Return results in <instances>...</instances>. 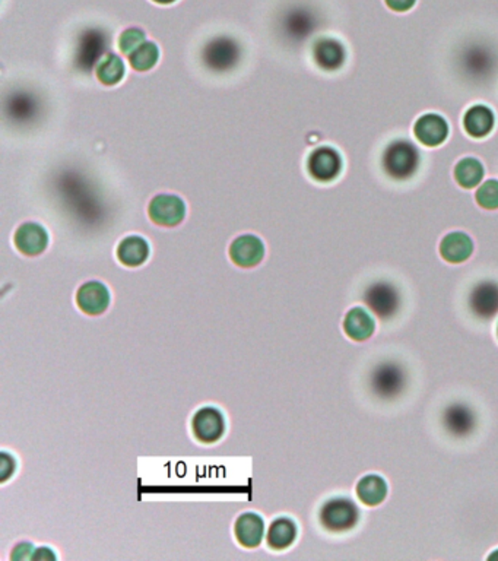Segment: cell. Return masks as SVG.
I'll list each match as a JSON object with an SVG mask.
<instances>
[{"label":"cell","mask_w":498,"mask_h":561,"mask_svg":"<svg viewBox=\"0 0 498 561\" xmlns=\"http://www.w3.org/2000/svg\"><path fill=\"white\" fill-rule=\"evenodd\" d=\"M15 458L8 452H2V454H0V483H6L15 474Z\"/></svg>","instance_id":"obj_22"},{"label":"cell","mask_w":498,"mask_h":561,"mask_svg":"<svg viewBox=\"0 0 498 561\" xmlns=\"http://www.w3.org/2000/svg\"><path fill=\"white\" fill-rule=\"evenodd\" d=\"M487 178V168L483 159L475 156L459 158L453 167V178L459 188L475 190Z\"/></svg>","instance_id":"obj_16"},{"label":"cell","mask_w":498,"mask_h":561,"mask_svg":"<svg viewBox=\"0 0 498 561\" xmlns=\"http://www.w3.org/2000/svg\"><path fill=\"white\" fill-rule=\"evenodd\" d=\"M386 8L398 15H405L410 14L413 9L417 8L420 0H383Z\"/></svg>","instance_id":"obj_23"},{"label":"cell","mask_w":498,"mask_h":561,"mask_svg":"<svg viewBox=\"0 0 498 561\" xmlns=\"http://www.w3.org/2000/svg\"><path fill=\"white\" fill-rule=\"evenodd\" d=\"M152 2L157 5H173L176 4L178 0H152Z\"/></svg>","instance_id":"obj_26"},{"label":"cell","mask_w":498,"mask_h":561,"mask_svg":"<svg viewBox=\"0 0 498 561\" xmlns=\"http://www.w3.org/2000/svg\"><path fill=\"white\" fill-rule=\"evenodd\" d=\"M343 333L354 342H366L377 332V321L362 304L351 307L342 319Z\"/></svg>","instance_id":"obj_11"},{"label":"cell","mask_w":498,"mask_h":561,"mask_svg":"<svg viewBox=\"0 0 498 561\" xmlns=\"http://www.w3.org/2000/svg\"><path fill=\"white\" fill-rule=\"evenodd\" d=\"M116 256L118 262L126 268H139L145 265L151 256V246L145 237L130 234L120 240Z\"/></svg>","instance_id":"obj_14"},{"label":"cell","mask_w":498,"mask_h":561,"mask_svg":"<svg viewBox=\"0 0 498 561\" xmlns=\"http://www.w3.org/2000/svg\"><path fill=\"white\" fill-rule=\"evenodd\" d=\"M192 432L203 444H214L226 434V418L215 406H203L192 418Z\"/></svg>","instance_id":"obj_7"},{"label":"cell","mask_w":498,"mask_h":561,"mask_svg":"<svg viewBox=\"0 0 498 561\" xmlns=\"http://www.w3.org/2000/svg\"><path fill=\"white\" fill-rule=\"evenodd\" d=\"M475 202L485 210H498V178H488L475 189Z\"/></svg>","instance_id":"obj_20"},{"label":"cell","mask_w":498,"mask_h":561,"mask_svg":"<svg viewBox=\"0 0 498 561\" xmlns=\"http://www.w3.org/2000/svg\"><path fill=\"white\" fill-rule=\"evenodd\" d=\"M76 306L86 316H101L110 307L111 296L107 285L101 280H86L76 291Z\"/></svg>","instance_id":"obj_12"},{"label":"cell","mask_w":498,"mask_h":561,"mask_svg":"<svg viewBox=\"0 0 498 561\" xmlns=\"http://www.w3.org/2000/svg\"><path fill=\"white\" fill-rule=\"evenodd\" d=\"M159 55L158 46L154 41H147L127 57V62L137 74H147L158 65Z\"/></svg>","instance_id":"obj_19"},{"label":"cell","mask_w":498,"mask_h":561,"mask_svg":"<svg viewBox=\"0 0 498 561\" xmlns=\"http://www.w3.org/2000/svg\"><path fill=\"white\" fill-rule=\"evenodd\" d=\"M473 237L463 230H453L442 237L439 244V253L444 262L452 265H461L468 262L475 253Z\"/></svg>","instance_id":"obj_10"},{"label":"cell","mask_w":498,"mask_h":561,"mask_svg":"<svg viewBox=\"0 0 498 561\" xmlns=\"http://www.w3.org/2000/svg\"><path fill=\"white\" fill-rule=\"evenodd\" d=\"M50 236L45 226L40 222H23L14 234V244L16 250L26 258H37L47 250Z\"/></svg>","instance_id":"obj_9"},{"label":"cell","mask_w":498,"mask_h":561,"mask_svg":"<svg viewBox=\"0 0 498 561\" xmlns=\"http://www.w3.org/2000/svg\"><path fill=\"white\" fill-rule=\"evenodd\" d=\"M188 215V207L180 196L158 193L148 203V217L156 226L173 229L180 226Z\"/></svg>","instance_id":"obj_6"},{"label":"cell","mask_w":498,"mask_h":561,"mask_svg":"<svg viewBox=\"0 0 498 561\" xmlns=\"http://www.w3.org/2000/svg\"><path fill=\"white\" fill-rule=\"evenodd\" d=\"M57 556H56L55 551L52 548H48V546H40L37 550H34L33 556H31V560H56Z\"/></svg>","instance_id":"obj_25"},{"label":"cell","mask_w":498,"mask_h":561,"mask_svg":"<svg viewBox=\"0 0 498 561\" xmlns=\"http://www.w3.org/2000/svg\"><path fill=\"white\" fill-rule=\"evenodd\" d=\"M33 553V544L24 541V543L16 544L15 548L12 550L11 558L15 561L31 560Z\"/></svg>","instance_id":"obj_24"},{"label":"cell","mask_w":498,"mask_h":561,"mask_svg":"<svg viewBox=\"0 0 498 561\" xmlns=\"http://www.w3.org/2000/svg\"><path fill=\"white\" fill-rule=\"evenodd\" d=\"M350 60V46L340 34H319L310 41L309 62L321 74H340L347 69Z\"/></svg>","instance_id":"obj_2"},{"label":"cell","mask_w":498,"mask_h":561,"mask_svg":"<svg viewBox=\"0 0 498 561\" xmlns=\"http://www.w3.org/2000/svg\"><path fill=\"white\" fill-rule=\"evenodd\" d=\"M234 536L237 543L244 548L253 550L262 544L265 536V522L262 516L253 512L240 515L234 524Z\"/></svg>","instance_id":"obj_15"},{"label":"cell","mask_w":498,"mask_h":561,"mask_svg":"<svg viewBox=\"0 0 498 561\" xmlns=\"http://www.w3.org/2000/svg\"><path fill=\"white\" fill-rule=\"evenodd\" d=\"M495 336H497V340H498V321H495Z\"/></svg>","instance_id":"obj_27"},{"label":"cell","mask_w":498,"mask_h":561,"mask_svg":"<svg viewBox=\"0 0 498 561\" xmlns=\"http://www.w3.org/2000/svg\"><path fill=\"white\" fill-rule=\"evenodd\" d=\"M145 43H147V34H145V31L137 28V26H132V28H126L125 31L120 33L117 47L122 55L129 57L135 50H137Z\"/></svg>","instance_id":"obj_21"},{"label":"cell","mask_w":498,"mask_h":561,"mask_svg":"<svg viewBox=\"0 0 498 561\" xmlns=\"http://www.w3.org/2000/svg\"><path fill=\"white\" fill-rule=\"evenodd\" d=\"M424 147L412 135L391 138L381 148L379 164L389 180L408 183L420 176L424 166Z\"/></svg>","instance_id":"obj_1"},{"label":"cell","mask_w":498,"mask_h":561,"mask_svg":"<svg viewBox=\"0 0 498 561\" xmlns=\"http://www.w3.org/2000/svg\"><path fill=\"white\" fill-rule=\"evenodd\" d=\"M266 249L260 237L255 234H241L229 244L231 262L241 270H251L262 263Z\"/></svg>","instance_id":"obj_8"},{"label":"cell","mask_w":498,"mask_h":561,"mask_svg":"<svg viewBox=\"0 0 498 561\" xmlns=\"http://www.w3.org/2000/svg\"><path fill=\"white\" fill-rule=\"evenodd\" d=\"M297 536H299L297 522L292 517L280 516L270 524L266 543L273 551L289 550L290 546L296 543Z\"/></svg>","instance_id":"obj_17"},{"label":"cell","mask_w":498,"mask_h":561,"mask_svg":"<svg viewBox=\"0 0 498 561\" xmlns=\"http://www.w3.org/2000/svg\"><path fill=\"white\" fill-rule=\"evenodd\" d=\"M347 159L338 147L321 144L307 152L304 171L307 178L318 185H333L342 178Z\"/></svg>","instance_id":"obj_3"},{"label":"cell","mask_w":498,"mask_h":561,"mask_svg":"<svg viewBox=\"0 0 498 561\" xmlns=\"http://www.w3.org/2000/svg\"><path fill=\"white\" fill-rule=\"evenodd\" d=\"M391 485L381 474L369 473L355 484V497L362 506L379 507L388 500Z\"/></svg>","instance_id":"obj_13"},{"label":"cell","mask_w":498,"mask_h":561,"mask_svg":"<svg viewBox=\"0 0 498 561\" xmlns=\"http://www.w3.org/2000/svg\"><path fill=\"white\" fill-rule=\"evenodd\" d=\"M452 126L449 118L437 111H427L413 122L412 137L424 148H440L451 139Z\"/></svg>","instance_id":"obj_4"},{"label":"cell","mask_w":498,"mask_h":561,"mask_svg":"<svg viewBox=\"0 0 498 561\" xmlns=\"http://www.w3.org/2000/svg\"><path fill=\"white\" fill-rule=\"evenodd\" d=\"M126 76L125 60L116 53L104 56L96 67V78L103 87H116L122 84Z\"/></svg>","instance_id":"obj_18"},{"label":"cell","mask_w":498,"mask_h":561,"mask_svg":"<svg viewBox=\"0 0 498 561\" xmlns=\"http://www.w3.org/2000/svg\"><path fill=\"white\" fill-rule=\"evenodd\" d=\"M497 111L483 101L471 104L461 118L462 129L475 140L488 139L497 129Z\"/></svg>","instance_id":"obj_5"}]
</instances>
